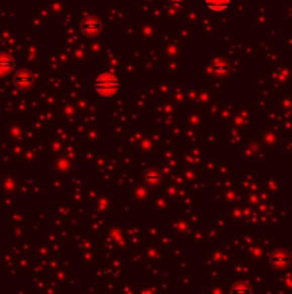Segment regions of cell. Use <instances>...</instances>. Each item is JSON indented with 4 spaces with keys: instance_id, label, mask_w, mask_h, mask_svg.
Segmentation results:
<instances>
[{
    "instance_id": "6da1fadb",
    "label": "cell",
    "mask_w": 292,
    "mask_h": 294,
    "mask_svg": "<svg viewBox=\"0 0 292 294\" xmlns=\"http://www.w3.org/2000/svg\"><path fill=\"white\" fill-rule=\"evenodd\" d=\"M90 89L100 98H112L121 89V79L115 73L102 72L90 80Z\"/></svg>"
},
{
    "instance_id": "7a4b0ae2",
    "label": "cell",
    "mask_w": 292,
    "mask_h": 294,
    "mask_svg": "<svg viewBox=\"0 0 292 294\" xmlns=\"http://www.w3.org/2000/svg\"><path fill=\"white\" fill-rule=\"evenodd\" d=\"M80 30L83 32V35L96 36L102 30V22L96 16H88V18H85L82 20Z\"/></svg>"
},
{
    "instance_id": "3957f363",
    "label": "cell",
    "mask_w": 292,
    "mask_h": 294,
    "mask_svg": "<svg viewBox=\"0 0 292 294\" xmlns=\"http://www.w3.org/2000/svg\"><path fill=\"white\" fill-rule=\"evenodd\" d=\"M202 3L212 13H223L230 8L232 0H202Z\"/></svg>"
},
{
    "instance_id": "277c9868",
    "label": "cell",
    "mask_w": 292,
    "mask_h": 294,
    "mask_svg": "<svg viewBox=\"0 0 292 294\" xmlns=\"http://www.w3.org/2000/svg\"><path fill=\"white\" fill-rule=\"evenodd\" d=\"M15 85L19 89H27L33 85V75L29 71H19L15 76Z\"/></svg>"
},
{
    "instance_id": "5b68a950",
    "label": "cell",
    "mask_w": 292,
    "mask_h": 294,
    "mask_svg": "<svg viewBox=\"0 0 292 294\" xmlns=\"http://www.w3.org/2000/svg\"><path fill=\"white\" fill-rule=\"evenodd\" d=\"M15 68V59L10 55H0V75H5Z\"/></svg>"
},
{
    "instance_id": "8992f818",
    "label": "cell",
    "mask_w": 292,
    "mask_h": 294,
    "mask_svg": "<svg viewBox=\"0 0 292 294\" xmlns=\"http://www.w3.org/2000/svg\"><path fill=\"white\" fill-rule=\"evenodd\" d=\"M160 181H162V175L156 170H149L145 174V182L148 185H152V187L159 185Z\"/></svg>"
},
{
    "instance_id": "52a82bcc",
    "label": "cell",
    "mask_w": 292,
    "mask_h": 294,
    "mask_svg": "<svg viewBox=\"0 0 292 294\" xmlns=\"http://www.w3.org/2000/svg\"><path fill=\"white\" fill-rule=\"evenodd\" d=\"M228 72V63L222 59H218L212 63V73L216 76H223Z\"/></svg>"
},
{
    "instance_id": "ba28073f",
    "label": "cell",
    "mask_w": 292,
    "mask_h": 294,
    "mask_svg": "<svg viewBox=\"0 0 292 294\" xmlns=\"http://www.w3.org/2000/svg\"><path fill=\"white\" fill-rule=\"evenodd\" d=\"M233 294H248V287L244 283H239L233 287Z\"/></svg>"
},
{
    "instance_id": "9c48e42d",
    "label": "cell",
    "mask_w": 292,
    "mask_h": 294,
    "mask_svg": "<svg viewBox=\"0 0 292 294\" xmlns=\"http://www.w3.org/2000/svg\"><path fill=\"white\" fill-rule=\"evenodd\" d=\"M170 5H173L175 8H179L182 5V0H168Z\"/></svg>"
}]
</instances>
